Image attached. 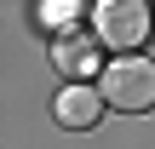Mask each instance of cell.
I'll list each match as a JSON object with an SVG mask.
<instances>
[{
	"label": "cell",
	"mask_w": 155,
	"mask_h": 149,
	"mask_svg": "<svg viewBox=\"0 0 155 149\" xmlns=\"http://www.w3.org/2000/svg\"><path fill=\"white\" fill-rule=\"evenodd\" d=\"M52 115H58V126H69V132H92L98 115H104V98H98V86H63L58 103H52Z\"/></svg>",
	"instance_id": "277c9868"
},
{
	"label": "cell",
	"mask_w": 155,
	"mask_h": 149,
	"mask_svg": "<svg viewBox=\"0 0 155 149\" xmlns=\"http://www.w3.org/2000/svg\"><path fill=\"white\" fill-rule=\"evenodd\" d=\"M104 109H127V115H150L155 109V57H115L104 63V86H98Z\"/></svg>",
	"instance_id": "7a4b0ae2"
},
{
	"label": "cell",
	"mask_w": 155,
	"mask_h": 149,
	"mask_svg": "<svg viewBox=\"0 0 155 149\" xmlns=\"http://www.w3.org/2000/svg\"><path fill=\"white\" fill-rule=\"evenodd\" d=\"M104 46L86 34V29H75V34H58V46H52V63H58V75L69 80V86H92L98 75H104V57H98Z\"/></svg>",
	"instance_id": "3957f363"
},
{
	"label": "cell",
	"mask_w": 155,
	"mask_h": 149,
	"mask_svg": "<svg viewBox=\"0 0 155 149\" xmlns=\"http://www.w3.org/2000/svg\"><path fill=\"white\" fill-rule=\"evenodd\" d=\"M86 11H92V6H81V0H46L35 17H40V29H52V34H75Z\"/></svg>",
	"instance_id": "5b68a950"
},
{
	"label": "cell",
	"mask_w": 155,
	"mask_h": 149,
	"mask_svg": "<svg viewBox=\"0 0 155 149\" xmlns=\"http://www.w3.org/2000/svg\"><path fill=\"white\" fill-rule=\"evenodd\" d=\"M98 46L121 52V57H138L155 34V6L150 0H104L92 6V29H86Z\"/></svg>",
	"instance_id": "6da1fadb"
}]
</instances>
